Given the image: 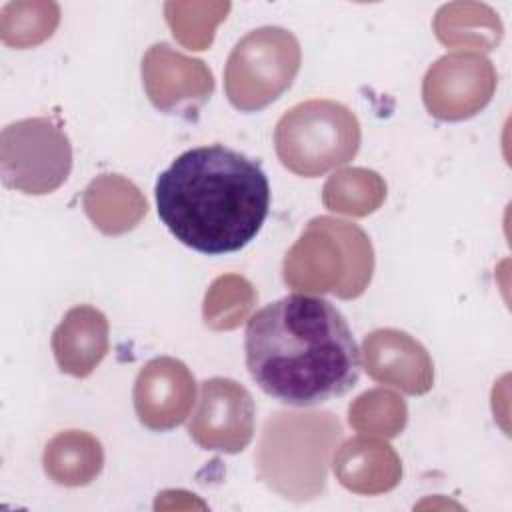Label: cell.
Masks as SVG:
<instances>
[{
	"mask_svg": "<svg viewBox=\"0 0 512 512\" xmlns=\"http://www.w3.org/2000/svg\"><path fill=\"white\" fill-rule=\"evenodd\" d=\"M244 354L250 378L266 396L300 408L344 396L362 368L342 312L308 294H288L252 314Z\"/></svg>",
	"mask_w": 512,
	"mask_h": 512,
	"instance_id": "obj_1",
	"label": "cell"
},
{
	"mask_svg": "<svg viewBox=\"0 0 512 512\" xmlns=\"http://www.w3.org/2000/svg\"><path fill=\"white\" fill-rule=\"evenodd\" d=\"M72 146L50 118H28L2 132V180L24 194H48L66 182Z\"/></svg>",
	"mask_w": 512,
	"mask_h": 512,
	"instance_id": "obj_4",
	"label": "cell"
},
{
	"mask_svg": "<svg viewBox=\"0 0 512 512\" xmlns=\"http://www.w3.org/2000/svg\"><path fill=\"white\" fill-rule=\"evenodd\" d=\"M154 192L170 234L208 256L242 250L270 210V184L260 162L224 144L180 154L158 176Z\"/></svg>",
	"mask_w": 512,
	"mask_h": 512,
	"instance_id": "obj_2",
	"label": "cell"
},
{
	"mask_svg": "<svg viewBox=\"0 0 512 512\" xmlns=\"http://www.w3.org/2000/svg\"><path fill=\"white\" fill-rule=\"evenodd\" d=\"M276 154L298 176L314 178L350 162L360 148L356 116L334 100H308L290 108L276 124Z\"/></svg>",
	"mask_w": 512,
	"mask_h": 512,
	"instance_id": "obj_3",
	"label": "cell"
},
{
	"mask_svg": "<svg viewBox=\"0 0 512 512\" xmlns=\"http://www.w3.org/2000/svg\"><path fill=\"white\" fill-rule=\"evenodd\" d=\"M188 432L204 450H242L254 432L250 392L234 380H204L200 406L188 424Z\"/></svg>",
	"mask_w": 512,
	"mask_h": 512,
	"instance_id": "obj_5",
	"label": "cell"
}]
</instances>
